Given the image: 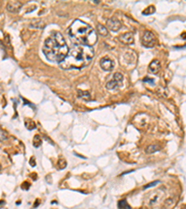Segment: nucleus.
Here are the masks:
<instances>
[{"label": "nucleus", "mask_w": 186, "mask_h": 209, "mask_svg": "<svg viewBox=\"0 0 186 209\" xmlns=\"http://www.w3.org/2000/svg\"><path fill=\"white\" fill-rule=\"evenodd\" d=\"M66 165H67V163H66V161L63 160V159H60L59 162H58V166H59L60 169H63V168H65Z\"/></svg>", "instance_id": "19"}, {"label": "nucleus", "mask_w": 186, "mask_h": 209, "mask_svg": "<svg viewBox=\"0 0 186 209\" xmlns=\"http://www.w3.org/2000/svg\"><path fill=\"white\" fill-rule=\"evenodd\" d=\"M142 42L146 48H153L155 44V36L152 32L145 31L142 38Z\"/></svg>", "instance_id": "5"}, {"label": "nucleus", "mask_w": 186, "mask_h": 209, "mask_svg": "<svg viewBox=\"0 0 186 209\" xmlns=\"http://www.w3.org/2000/svg\"><path fill=\"white\" fill-rule=\"evenodd\" d=\"M8 139H9V136H8V134H7V132L2 129H0V142L6 141Z\"/></svg>", "instance_id": "18"}, {"label": "nucleus", "mask_w": 186, "mask_h": 209, "mask_svg": "<svg viewBox=\"0 0 186 209\" xmlns=\"http://www.w3.org/2000/svg\"><path fill=\"white\" fill-rule=\"evenodd\" d=\"M25 126H26V127H27L29 130H32V129L36 128V123L33 120H31V119H26L25 120Z\"/></svg>", "instance_id": "17"}, {"label": "nucleus", "mask_w": 186, "mask_h": 209, "mask_svg": "<svg viewBox=\"0 0 186 209\" xmlns=\"http://www.w3.org/2000/svg\"><path fill=\"white\" fill-rule=\"evenodd\" d=\"M164 196V192H162V190H156L154 191L153 192L149 193V198H148V202L151 205H157L160 200H162V197Z\"/></svg>", "instance_id": "6"}, {"label": "nucleus", "mask_w": 186, "mask_h": 209, "mask_svg": "<svg viewBox=\"0 0 186 209\" xmlns=\"http://www.w3.org/2000/svg\"><path fill=\"white\" fill-rule=\"evenodd\" d=\"M42 50L49 60L52 62L61 63L67 56L69 48L62 33L59 32H53L46 39Z\"/></svg>", "instance_id": "2"}, {"label": "nucleus", "mask_w": 186, "mask_h": 209, "mask_svg": "<svg viewBox=\"0 0 186 209\" xmlns=\"http://www.w3.org/2000/svg\"><path fill=\"white\" fill-rule=\"evenodd\" d=\"M94 57V49L91 46L78 45L69 49L66 58L59 63L62 69H82L89 65Z\"/></svg>", "instance_id": "1"}, {"label": "nucleus", "mask_w": 186, "mask_h": 209, "mask_svg": "<svg viewBox=\"0 0 186 209\" xmlns=\"http://www.w3.org/2000/svg\"><path fill=\"white\" fill-rule=\"evenodd\" d=\"M123 81H124V76L121 73H115L114 75H112L111 79L106 84V89H108L110 90H114L116 89L118 87L122 86L123 85Z\"/></svg>", "instance_id": "4"}, {"label": "nucleus", "mask_w": 186, "mask_h": 209, "mask_svg": "<svg viewBox=\"0 0 186 209\" xmlns=\"http://www.w3.org/2000/svg\"><path fill=\"white\" fill-rule=\"evenodd\" d=\"M119 40L126 45H130L134 43V36L132 33H125L119 36Z\"/></svg>", "instance_id": "9"}, {"label": "nucleus", "mask_w": 186, "mask_h": 209, "mask_svg": "<svg viewBox=\"0 0 186 209\" xmlns=\"http://www.w3.org/2000/svg\"><path fill=\"white\" fill-rule=\"evenodd\" d=\"M41 144H42V139L40 136H39V135H36L34 137V139H33V145L36 148H38L41 146Z\"/></svg>", "instance_id": "14"}, {"label": "nucleus", "mask_w": 186, "mask_h": 209, "mask_svg": "<svg viewBox=\"0 0 186 209\" xmlns=\"http://www.w3.org/2000/svg\"><path fill=\"white\" fill-rule=\"evenodd\" d=\"M161 68L160 62L158 60H154L149 65V71L153 73H157Z\"/></svg>", "instance_id": "11"}, {"label": "nucleus", "mask_w": 186, "mask_h": 209, "mask_svg": "<svg viewBox=\"0 0 186 209\" xmlns=\"http://www.w3.org/2000/svg\"><path fill=\"white\" fill-rule=\"evenodd\" d=\"M159 183V181L157 180V181H155V182H152V183H150V184H147V185H145L144 187H143V189L145 190V189H148V188H151V187H155L156 184H158Z\"/></svg>", "instance_id": "20"}, {"label": "nucleus", "mask_w": 186, "mask_h": 209, "mask_svg": "<svg viewBox=\"0 0 186 209\" xmlns=\"http://www.w3.org/2000/svg\"><path fill=\"white\" fill-rule=\"evenodd\" d=\"M155 6H149L147 9H145L142 11V14L143 15H151L153 13H155Z\"/></svg>", "instance_id": "16"}, {"label": "nucleus", "mask_w": 186, "mask_h": 209, "mask_svg": "<svg viewBox=\"0 0 186 209\" xmlns=\"http://www.w3.org/2000/svg\"><path fill=\"white\" fill-rule=\"evenodd\" d=\"M70 36L80 45L91 46L97 42V33L92 27L81 20H75L69 27Z\"/></svg>", "instance_id": "3"}, {"label": "nucleus", "mask_w": 186, "mask_h": 209, "mask_svg": "<svg viewBox=\"0 0 186 209\" xmlns=\"http://www.w3.org/2000/svg\"><path fill=\"white\" fill-rule=\"evenodd\" d=\"M0 170H1V165H0Z\"/></svg>", "instance_id": "21"}, {"label": "nucleus", "mask_w": 186, "mask_h": 209, "mask_svg": "<svg viewBox=\"0 0 186 209\" xmlns=\"http://www.w3.org/2000/svg\"><path fill=\"white\" fill-rule=\"evenodd\" d=\"M23 4L19 1H9L7 5V9H8L9 12H12V13H17L20 11L21 9Z\"/></svg>", "instance_id": "10"}, {"label": "nucleus", "mask_w": 186, "mask_h": 209, "mask_svg": "<svg viewBox=\"0 0 186 209\" xmlns=\"http://www.w3.org/2000/svg\"><path fill=\"white\" fill-rule=\"evenodd\" d=\"M182 209H185V208H184V207H183V208H182Z\"/></svg>", "instance_id": "22"}, {"label": "nucleus", "mask_w": 186, "mask_h": 209, "mask_svg": "<svg viewBox=\"0 0 186 209\" xmlns=\"http://www.w3.org/2000/svg\"><path fill=\"white\" fill-rule=\"evenodd\" d=\"M159 150H160V146L157 144H153V145H149L147 148H146L145 152H146V153L151 154V153H155V152H158Z\"/></svg>", "instance_id": "12"}, {"label": "nucleus", "mask_w": 186, "mask_h": 209, "mask_svg": "<svg viewBox=\"0 0 186 209\" xmlns=\"http://www.w3.org/2000/svg\"><path fill=\"white\" fill-rule=\"evenodd\" d=\"M107 27H108V29L112 32H117L119 29L121 28V22L118 21V20L116 18H110L107 20ZM107 29V30H108Z\"/></svg>", "instance_id": "8"}, {"label": "nucleus", "mask_w": 186, "mask_h": 209, "mask_svg": "<svg viewBox=\"0 0 186 209\" xmlns=\"http://www.w3.org/2000/svg\"><path fill=\"white\" fill-rule=\"evenodd\" d=\"M100 65H101L102 69L106 72H111L113 69L115 68V62L112 59H110L108 56H105L101 59L100 62Z\"/></svg>", "instance_id": "7"}, {"label": "nucleus", "mask_w": 186, "mask_h": 209, "mask_svg": "<svg viewBox=\"0 0 186 209\" xmlns=\"http://www.w3.org/2000/svg\"><path fill=\"white\" fill-rule=\"evenodd\" d=\"M118 208L119 209H131V206L128 204L126 200H121L118 203Z\"/></svg>", "instance_id": "15"}, {"label": "nucleus", "mask_w": 186, "mask_h": 209, "mask_svg": "<svg viewBox=\"0 0 186 209\" xmlns=\"http://www.w3.org/2000/svg\"><path fill=\"white\" fill-rule=\"evenodd\" d=\"M97 31H98V33H99L101 36H106L108 35V30H107V28H106L105 26L102 25V24H98V25H97Z\"/></svg>", "instance_id": "13"}]
</instances>
